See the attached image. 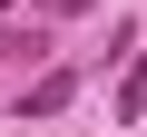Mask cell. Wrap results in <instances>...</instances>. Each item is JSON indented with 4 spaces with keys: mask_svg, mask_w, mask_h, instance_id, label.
Here are the masks:
<instances>
[{
    "mask_svg": "<svg viewBox=\"0 0 147 137\" xmlns=\"http://www.w3.org/2000/svg\"><path fill=\"white\" fill-rule=\"evenodd\" d=\"M69 98H79V68H39V79L20 88V118H59Z\"/></svg>",
    "mask_w": 147,
    "mask_h": 137,
    "instance_id": "cell-1",
    "label": "cell"
},
{
    "mask_svg": "<svg viewBox=\"0 0 147 137\" xmlns=\"http://www.w3.org/2000/svg\"><path fill=\"white\" fill-rule=\"evenodd\" d=\"M0 59H49V30H0Z\"/></svg>",
    "mask_w": 147,
    "mask_h": 137,
    "instance_id": "cell-2",
    "label": "cell"
},
{
    "mask_svg": "<svg viewBox=\"0 0 147 137\" xmlns=\"http://www.w3.org/2000/svg\"><path fill=\"white\" fill-rule=\"evenodd\" d=\"M137 108H147V68H127V79H118V127H137Z\"/></svg>",
    "mask_w": 147,
    "mask_h": 137,
    "instance_id": "cell-3",
    "label": "cell"
},
{
    "mask_svg": "<svg viewBox=\"0 0 147 137\" xmlns=\"http://www.w3.org/2000/svg\"><path fill=\"white\" fill-rule=\"evenodd\" d=\"M39 10H49V20H79V10H98V0H39Z\"/></svg>",
    "mask_w": 147,
    "mask_h": 137,
    "instance_id": "cell-4",
    "label": "cell"
}]
</instances>
